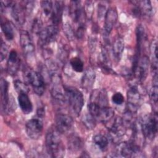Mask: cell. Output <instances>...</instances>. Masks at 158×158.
<instances>
[{"label": "cell", "mask_w": 158, "mask_h": 158, "mask_svg": "<svg viewBox=\"0 0 158 158\" xmlns=\"http://www.w3.org/2000/svg\"><path fill=\"white\" fill-rule=\"evenodd\" d=\"M134 7L133 9V13L135 16L137 17H150L152 12V7L150 1H138L132 2Z\"/></svg>", "instance_id": "obj_12"}, {"label": "cell", "mask_w": 158, "mask_h": 158, "mask_svg": "<svg viewBox=\"0 0 158 158\" xmlns=\"http://www.w3.org/2000/svg\"><path fill=\"white\" fill-rule=\"evenodd\" d=\"M25 78L35 93L38 96L43 95L45 90V82L42 75L39 72L28 69L25 72Z\"/></svg>", "instance_id": "obj_4"}, {"label": "cell", "mask_w": 158, "mask_h": 158, "mask_svg": "<svg viewBox=\"0 0 158 158\" xmlns=\"http://www.w3.org/2000/svg\"><path fill=\"white\" fill-rule=\"evenodd\" d=\"M81 121L83 125L88 130H92L96 126V119L93 116H92L89 112L88 114H85L82 117Z\"/></svg>", "instance_id": "obj_32"}, {"label": "cell", "mask_w": 158, "mask_h": 158, "mask_svg": "<svg viewBox=\"0 0 158 158\" xmlns=\"http://www.w3.org/2000/svg\"><path fill=\"white\" fill-rule=\"evenodd\" d=\"M114 114L115 112L112 108L109 106H104L101 108L97 119L102 123L107 125V123H109L112 120V119L114 118Z\"/></svg>", "instance_id": "obj_25"}, {"label": "cell", "mask_w": 158, "mask_h": 158, "mask_svg": "<svg viewBox=\"0 0 158 158\" xmlns=\"http://www.w3.org/2000/svg\"><path fill=\"white\" fill-rule=\"evenodd\" d=\"M112 101L116 105H121L124 102V97L121 93L117 92L112 96Z\"/></svg>", "instance_id": "obj_38"}, {"label": "cell", "mask_w": 158, "mask_h": 158, "mask_svg": "<svg viewBox=\"0 0 158 158\" xmlns=\"http://www.w3.org/2000/svg\"><path fill=\"white\" fill-rule=\"evenodd\" d=\"M158 81H157V76L152 77V87L150 89L149 96L152 102H154L156 105L157 103V94H158V86H157Z\"/></svg>", "instance_id": "obj_30"}, {"label": "cell", "mask_w": 158, "mask_h": 158, "mask_svg": "<svg viewBox=\"0 0 158 158\" xmlns=\"http://www.w3.org/2000/svg\"><path fill=\"white\" fill-rule=\"evenodd\" d=\"M69 15L74 23L80 24L85 23L86 14L79 1H72L69 5Z\"/></svg>", "instance_id": "obj_10"}, {"label": "cell", "mask_w": 158, "mask_h": 158, "mask_svg": "<svg viewBox=\"0 0 158 158\" xmlns=\"http://www.w3.org/2000/svg\"><path fill=\"white\" fill-rule=\"evenodd\" d=\"M127 110L135 114L138 110L141 100V97L138 89L135 86H132L127 91Z\"/></svg>", "instance_id": "obj_9"}, {"label": "cell", "mask_w": 158, "mask_h": 158, "mask_svg": "<svg viewBox=\"0 0 158 158\" xmlns=\"http://www.w3.org/2000/svg\"><path fill=\"white\" fill-rule=\"evenodd\" d=\"M1 26L5 38L9 41L12 40L14 38V31L10 23L8 21L1 20Z\"/></svg>", "instance_id": "obj_28"}, {"label": "cell", "mask_w": 158, "mask_h": 158, "mask_svg": "<svg viewBox=\"0 0 158 158\" xmlns=\"http://www.w3.org/2000/svg\"><path fill=\"white\" fill-rule=\"evenodd\" d=\"M117 19L118 15L115 8H109L104 17V25L103 28V35L106 40L108 38L113 27L115 25Z\"/></svg>", "instance_id": "obj_11"}, {"label": "cell", "mask_w": 158, "mask_h": 158, "mask_svg": "<svg viewBox=\"0 0 158 158\" xmlns=\"http://www.w3.org/2000/svg\"><path fill=\"white\" fill-rule=\"evenodd\" d=\"M64 9V2L61 1H55L53 4V8L51 18L52 25L57 26L62 20Z\"/></svg>", "instance_id": "obj_19"}, {"label": "cell", "mask_w": 158, "mask_h": 158, "mask_svg": "<svg viewBox=\"0 0 158 158\" xmlns=\"http://www.w3.org/2000/svg\"><path fill=\"white\" fill-rule=\"evenodd\" d=\"M149 60L148 56H144L140 57L137 67L133 73V75L139 83L143 82L147 77L149 69Z\"/></svg>", "instance_id": "obj_15"}, {"label": "cell", "mask_w": 158, "mask_h": 158, "mask_svg": "<svg viewBox=\"0 0 158 158\" xmlns=\"http://www.w3.org/2000/svg\"><path fill=\"white\" fill-rule=\"evenodd\" d=\"M66 101L70 108L76 115H78L84 104L82 93L77 88L70 86H64Z\"/></svg>", "instance_id": "obj_2"}, {"label": "cell", "mask_w": 158, "mask_h": 158, "mask_svg": "<svg viewBox=\"0 0 158 158\" xmlns=\"http://www.w3.org/2000/svg\"><path fill=\"white\" fill-rule=\"evenodd\" d=\"M60 134L55 127V128L49 129L46 135V151L52 157H63L64 154V147Z\"/></svg>", "instance_id": "obj_1"}, {"label": "cell", "mask_w": 158, "mask_h": 158, "mask_svg": "<svg viewBox=\"0 0 158 158\" xmlns=\"http://www.w3.org/2000/svg\"><path fill=\"white\" fill-rule=\"evenodd\" d=\"M136 48L135 54L141 56L142 48L145 40V30L143 26L138 25L136 28Z\"/></svg>", "instance_id": "obj_24"}, {"label": "cell", "mask_w": 158, "mask_h": 158, "mask_svg": "<svg viewBox=\"0 0 158 158\" xmlns=\"http://www.w3.org/2000/svg\"><path fill=\"white\" fill-rule=\"evenodd\" d=\"M89 101L94 102L102 107L108 106V98L105 89H95L90 96Z\"/></svg>", "instance_id": "obj_21"}, {"label": "cell", "mask_w": 158, "mask_h": 158, "mask_svg": "<svg viewBox=\"0 0 158 158\" xmlns=\"http://www.w3.org/2000/svg\"><path fill=\"white\" fill-rule=\"evenodd\" d=\"M127 125L120 117H116L113 118L112 123L108 127L109 136L112 142L117 143L124 136L127 131Z\"/></svg>", "instance_id": "obj_5"}, {"label": "cell", "mask_w": 158, "mask_h": 158, "mask_svg": "<svg viewBox=\"0 0 158 158\" xmlns=\"http://www.w3.org/2000/svg\"><path fill=\"white\" fill-rule=\"evenodd\" d=\"M96 78V72L91 67L86 69L82 76L81 80V85L82 88L86 90L92 88Z\"/></svg>", "instance_id": "obj_18"}, {"label": "cell", "mask_w": 158, "mask_h": 158, "mask_svg": "<svg viewBox=\"0 0 158 158\" xmlns=\"http://www.w3.org/2000/svg\"><path fill=\"white\" fill-rule=\"evenodd\" d=\"M8 82L4 78L1 80V110L6 112L7 105L9 101V95L8 94Z\"/></svg>", "instance_id": "obj_22"}, {"label": "cell", "mask_w": 158, "mask_h": 158, "mask_svg": "<svg viewBox=\"0 0 158 158\" xmlns=\"http://www.w3.org/2000/svg\"><path fill=\"white\" fill-rule=\"evenodd\" d=\"M107 10L106 2H101L98 4V19H102L104 17Z\"/></svg>", "instance_id": "obj_39"}, {"label": "cell", "mask_w": 158, "mask_h": 158, "mask_svg": "<svg viewBox=\"0 0 158 158\" xmlns=\"http://www.w3.org/2000/svg\"><path fill=\"white\" fill-rule=\"evenodd\" d=\"M157 112L153 114L145 115L140 119L139 127L145 138L149 140L154 139L157 132Z\"/></svg>", "instance_id": "obj_3"}, {"label": "cell", "mask_w": 158, "mask_h": 158, "mask_svg": "<svg viewBox=\"0 0 158 158\" xmlns=\"http://www.w3.org/2000/svg\"><path fill=\"white\" fill-rule=\"evenodd\" d=\"M117 156L123 157H134L140 156V148L135 142H123L118 143L117 147Z\"/></svg>", "instance_id": "obj_7"}, {"label": "cell", "mask_w": 158, "mask_h": 158, "mask_svg": "<svg viewBox=\"0 0 158 158\" xmlns=\"http://www.w3.org/2000/svg\"><path fill=\"white\" fill-rule=\"evenodd\" d=\"M86 31V25L85 23L78 24L77 30L75 31V36L77 39H81L85 35Z\"/></svg>", "instance_id": "obj_36"}, {"label": "cell", "mask_w": 158, "mask_h": 158, "mask_svg": "<svg viewBox=\"0 0 158 158\" xmlns=\"http://www.w3.org/2000/svg\"><path fill=\"white\" fill-rule=\"evenodd\" d=\"M70 65L73 69L76 72L80 73L83 71L84 64L81 59L78 57H72L70 60Z\"/></svg>", "instance_id": "obj_31"}, {"label": "cell", "mask_w": 158, "mask_h": 158, "mask_svg": "<svg viewBox=\"0 0 158 158\" xmlns=\"http://www.w3.org/2000/svg\"><path fill=\"white\" fill-rule=\"evenodd\" d=\"M7 70L8 73L11 75H14L19 70L20 66V59L19 58L17 51L14 49L10 51L7 65Z\"/></svg>", "instance_id": "obj_17"}, {"label": "cell", "mask_w": 158, "mask_h": 158, "mask_svg": "<svg viewBox=\"0 0 158 158\" xmlns=\"http://www.w3.org/2000/svg\"><path fill=\"white\" fill-rule=\"evenodd\" d=\"M20 44L23 54L27 57H31L35 52L33 40L27 31H22L20 35Z\"/></svg>", "instance_id": "obj_14"}, {"label": "cell", "mask_w": 158, "mask_h": 158, "mask_svg": "<svg viewBox=\"0 0 158 158\" xmlns=\"http://www.w3.org/2000/svg\"><path fill=\"white\" fill-rule=\"evenodd\" d=\"M58 34L59 28L57 26L54 25L47 26L43 28L38 35L40 44L43 47L48 46L56 41Z\"/></svg>", "instance_id": "obj_8"}, {"label": "cell", "mask_w": 158, "mask_h": 158, "mask_svg": "<svg viewBox=\"0 0 158 158\" xmlns=\"http://www.w3.org/2000/svg\"><path fill=\"white\" fill-rule=\"evenodd\" d=\"M19 107L24 114H29L33 110L32 102L27 93H21L18 96Z\"/></svg>", "instance_id": "obj_20"}, {"label": "cell", "mask_w": 158, "mask_h": 158, "mask_svg": "<svg viewBox=\"0 0 158 158\" xmlns=\"http://www.w3.org/2000/svg\"><path fill=\"white\" fill-rule=\"evenodd\" d=\"M8 52V49L6 44L1 41V49H0V59L1 61L2 62L6 57L7 54Z\"/></svg>", "instance_id": "obj_40"}, {"label": "cell", "mask_w": 158, "mask_h": 158, "mask_svg": "<svg viewBox=\"0 0 158 158\" xmlns=\"http://www.w3.org/2000/svg\"><path fill=\"white\" fill-rule=\"evenodd\" d=\"M43 118L36 116L28 120L25 124L27 136L32 139H38L41 136L43 129Z\"/></svg>", "instance_id": "obj_6"}, {"label": "cell", "mask_w": 158, "mask_h": 158, "mask_svg": "<svg viewBox=\"0 0 158 158\" xmlns=\"http://www.w3.org/2000/svg\"><path fill=\"white\" fill-rule=\"evenodd\" d=\"M124 50V41L122 38L118 37L114 41L112 47V56L115 61L118 62L120 60Z\"/></svg>", "instance_id": "obj_23"}, {"label": "cell", "mask_w": 158, "mask_h": 158, "mask_svg": "<svg viewBox=\"0 0 158 158\" xmlns=\"http://www.w3.org/2000/svg\"><path fill=\"white\" fill-rule=\"evenodd\" d=\"M93 141L98 148L102 151H105L108 146V139L101 134H98L93 136Z\"/></svg>", "instance_id": "obj_29"}, {"label": "cell", "mask_w": 158, "mask_h": 158, "mask_svg": "<svg viewBox=\"0 0 158 158\" xmlns=\"http://www.w3.org/2000/svg\"><path fill=\"white\" fill-rule=\"evenodd\" d=\"M41 6L44 14L46 16L51 17L53 8V2L51 1H43L41 2Z\"/></svg>", "instance_id": "obj_33"}, {"label": "cell", "mask_w": 158, "mask_h": 158, "mask_svg": "<svg viewBox=\"0 0 158 158\" xmlns=\"http://www.w3.org/2000/svg\"><path fill=\"white\" fill-rule=\"evenodd\" d=\"M14 88L16 91L19 94L21 93H28V88L25 85V83H23L22 81L16 80L14 81Z\"/></svg>", "instance_id": "obj_35"}, {"label": "cell", "mask_w": 158, "mask_h": 158, "mask_svg": "<svg viewBox=\"0 0 158 158\" xmlns=\"http://www.w3.org/2000/svg\"><path fill=\"white\" fill-rule=\"evenodd\" d=\"M151 53L152 57L151 70L153 75H157V41H153L151 47Z\"/></svg>", "instance_id": "obj_26"}, {"label": "cell", "mask_w": 158, "mask_h": 158, "mask_svg": "<svg viewBox=\"0 0 158 158\" xmlns=\"http://www.w3.org/2000/svg\"><path fill=\"white\" fill-rule=\"evenodd\" d=\"M63 30L66 37L69 40H72L75 36V31H73L71 25L68 22L65 23L63 25Z\"/></svg>", "instance_id": "obj_34"}, {"label": "cell", "mask_w": 158, "mask_h": 158, "mask_svg": "<svg viewBox=\"0 0 158 158\" xmlns=\"http://www.w3.org/2000/svg\"><path fill=\"white\" fill-rule=\"evenodd\" d=\"M41 27H42V23L40 19H34L33 22L32 23V27H31L32 31L34 33L39 35L41 31L43 30Z\"/></svg>", "instance_id": "obj_37"}, {"label": "cell", "mask_w": 158, "mask_h": 158, "mask_svg": "<svg viewBox=\"0 0 158 158\" xmlns=\"http://www.w3.org/2000/svg\"><path fill=\"white\" fill-rule=\"evenodd\" d=\"M56 128L60 133H65L72 128L73 123L72 117L66 114H57L55 117Z\"/></svg>", "instance_id": "obj_13"}, {"label": "cell", "mask_w": 158, "mask_h": 158, "mask_svg": "<svg viewBox=\"0 0 158 158\" xmlns=\"http://www.w3.org/2000/svg\"><path fill=\"white\" fill-rule=\"evenodd\" d=\"M10 9L11 15L14 20L19 25H22L25 22L27 14L22 4H17L13 2Z\"/></svg>", "instance_id": "obj_16"}, {"label": "cell", "mask_w": 158, "mask_h": 158, "mask_svg": "<svg viewBox=\"0 0 158 158\" xmlns=\"http://www.w3.org/2000/svg\"><path fill=\"white\" fill-rule=\"evenodd\" d=\"M69 148L73 152L80 151L83 146V142L81 138L77 135H71L68 141Z\"/></svg>", "instance_id": "obj_27"}]
</instances>
